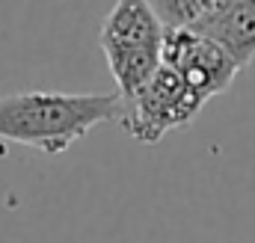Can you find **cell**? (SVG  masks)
I'll return each instance as SVG.
<instances>
[{
    "label": "cell",
    "mask_w": 255,
    "mask_h": 243,
    "mask_svg": "<svg viewBox=\"0 0 255 243\" xmlns=\"http://www.w3.org/2000/svg\"><path fill=\"white\" fill-rule=\"evenodd\" d=\"M125 101L116 92L68 95V92H21L0 98V139L60 154L104 122H122Z\"/></svg>",
    "instance_id": "1"
},
{
    "label": "cell",
    "mask_w": 255,
    "mask_h": 243,
    "mask_svg": "<svg viewBox=\"0 0 255 243\" xmlns=\"http://www.w3.org/2000/svg\"><path fill=\"white\" fill-rule=\"evenodd\" d=\"M202 107H205V98L175 68L160 62V68L133 92V98L125 101V113L119 124L136 142L154 145L169 130L187 127Z\"/></svg>",
    "instance_id": "2"
},
{
    "label": "cell",
    "mask_w": 255,
    "mask_h": 243,
    "mask_svg": "<svg viewBox=\"0 0 255 243\" xmlns=\"http://www.w3.org/2000/svg\"><path fill=\"white\" fill-rule=\"evenodd\" d=\"M163 62L175 68L193 89L208 101L226 92L241 71L238 60L208 33L202 30H166L163 39Z\"/></svg>",
    "instance_id": "3"
},
{
    "label": "cell",
    "mask_w": 255,
    "mask_h": 243,
    "mask_svg": "<svg viewBox=\"0 0 255 243\" xmlns=\"http://www.w3.org/2000/svg\"><path fill=\"white\" fill-rule=\"evenodd\" d=\"M163 39H166V27L148 0H116L98 33L104 57L128 54V51L163 54Z\"/></svg>",
    "instance_id": "4"
},
{
    "label": "cell",
    "mask_w": 255,
    "mask_h": 243,
    "mask_svg": "<svg viewBox=\"0 0 255 243\" xmlns=\"http://www.w3.org/2000/svg\"><path fill=\"white\" fill-rule=\"evenodd\" d=\"M199 30L214 36L241 68L255 60V0H223L217 15Z\"/></svg>",
    "instance_id": "5"
},
{
    "label": "cell",
    "mask_w": 255,
    "mask_h": 243,
    "mask_svg": "<svg viewBox=\"0 0 255 243\" xmlns=\"http://www.w3.org/2000/svg\"><path fill=\"white\" fill-rule=\"evenodd\" d=\"M148 3L154 6L166 30H184V27L199 30L223 6V0H148Z\"/></svg>",
    "instance_id": "6"
}]
</instances>
